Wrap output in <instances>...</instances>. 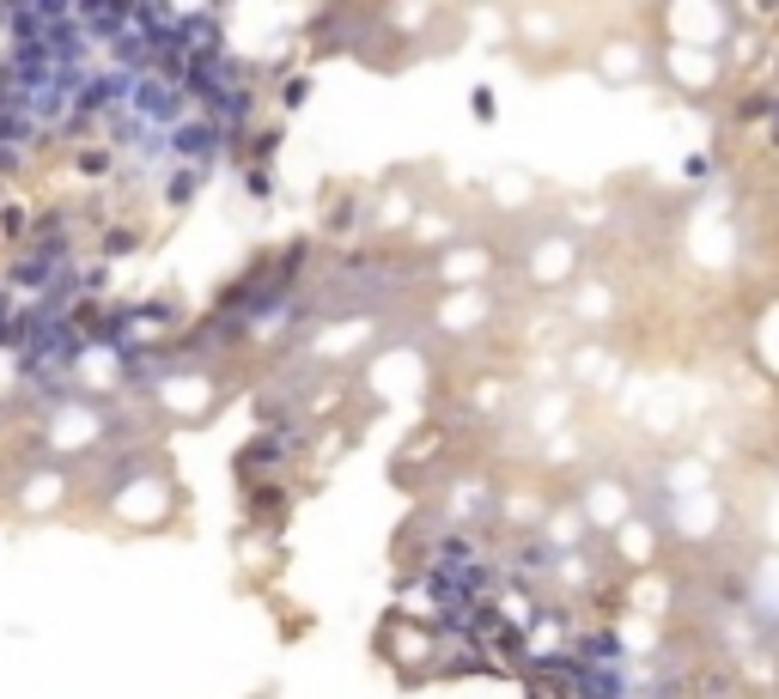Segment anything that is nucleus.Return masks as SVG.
Returning a JSON list of instances; mask_svg holds the SVG:
<instances>
[{
  "label": "nucleus",
  "instance_id": "obj_2",
  "mask_svg": "<svg viewBox=\"0 0 779 699\" xmlns=\"http://www.w3.org/2000/svg\"><path fill=\"white\" fill-rule=\"evenodd\" d=\"M31 225H37V207L31 201H19V195H7L0 201V250H25L31 244Z\"/></svg>",
  "mask_w": 779,
  "mask_h": 699
},
{
  "label": "nucleus",
  "instance_id": "obj_1",
  "mask_svg": "<svg viewBox=\"0 0 779 699\" xmlns=\"http://www.w3.org/2000/svg\"><path fill=\"white\" fill-rule=\"evenodd\" d=\"M165 146H171V159L183 165V171H208V165H213V153L225 146V134L213 128L208 116H196V122H183V128H171V134H165Z\"/></svg>",
  "mask_w": 779,
  "mask_h": 699
},
{
  "label": "nucleus",
  "instance_id": "obj_4",
  "mask_svg": "<svg viewBox=\"0 0 779 699\" xmlns=\"http://www.w3.org/2000/svg\"><path fill=\"white\" fill-rule=\"evenodd\" d=\"M141 250V225H104L98 232V256L104 262H122V256H134Z\"/></svg>",
  "mask_w": 779,
  "mask_h": 699
},
{
  "label": "nucleus",
  "instance_id": "obj_7",
  "mask_svg": "<svg viewBox=\"0 0 779 699\" xmlns=\"http://www.w3.org/2000/svg\"><path fill=\"white\" fill-rule=\"evenodd\" d=\"M13 304H19V298H13V292H7V286H0V311H13Z\"/></svg>",
  "mask_w": 779,
  "mask_h": 699
},
{
  "label": "nucleus",
  "instance_id": "obj_5",
  "mask_svg": "<svg viewBox=\"0 0 779 699\" xmlns=\"http://www.w3.org/2000/svg\"><path fill=\"white\" fill-rule=\"evenodd\" d=\"M74 171H80V177H104L110 171V146H86V153H74Z\"/></svg>",
  "mask_w": 779,
  "mask_h": 699
},
{
  "label": "nucleus",
  "instance_id": "obj_3",
  "mask_svg": "<svg viewBox=\"0 0 779 699\" xmlns=\"http://www.w3.org/2000/svg\"><path fill=\"white\" fill-rule=\"evenodd\" d=\"M280 462H287V438H256V444H244L238 475H263V469H280Z\"/></svg>",
  "mask_w": 779,
  "mask_h": 699
},
{
  "label": "nucleus",
  "instance_id": "obj_6",
  "mask_svg": "<svg viewBox=\"0 0 779 699\" xmlns=\"http://www.w3.org/2000/svg\"><path fill=\"white\" fill-rule=\"evenodd\" d=\"M196 183H201V171H177L171 183H165V201H171V207H183V201L196 195Z\"/></svg>",
  "mask_w": 779,
  "mask_h": 699
}]
</instances>
